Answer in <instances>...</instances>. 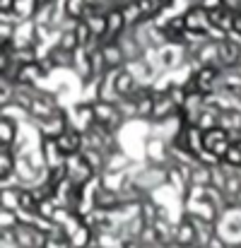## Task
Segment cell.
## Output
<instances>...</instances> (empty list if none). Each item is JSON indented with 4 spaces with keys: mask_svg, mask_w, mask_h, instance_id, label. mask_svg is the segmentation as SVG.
I'll return each instance as SVG.
<instances>
[{
    "mask_svg": "<svg viewBox=\"0 0 241 248\" xmlns=\"http://www.w3.org/2000/svg\"><path fill=\"white\" fill-rule=\"evenodd\" d=\"M232 145H234V142H232V135H229V130H225L222 125L205 130V152L215 155L220 162L225 159V155L229 152Z\"/></svg>",
    "mask_w": 241,
    "mask_h": 248,
    "instance_id": "1",
    "label": "cell"
},
{
    "mask_svg": "<svg viewBox=\"0 0 241 248\" xmlns=\"http://www.w3.org/2000/svg\"><path fill=\"white\" fill-rule=\"evenodd\" d=\"M183 17H186V27H188L191 31H205V34H208V29L212 27L210 12H208L203 5H188V10L183 12Z\"/></svg>",
    "mask_w": 241,
    "mask_h": 248,
    "instance_id": "2",
    "label": "cell"
},
{
    "mask_svg": "<svg viewBox=\"0 0 241 248\" xmlns=\"http://www.w3.org/2000/svg\"><path fill=\"white\" fill-rule=\"evenodd\" d=\"M17 19H34L39 15V2L36 0H15V10Z\"/></svg>",
    "mask_w": 241,
    "mask_h": 248,
    "instance_id": "3",
    "label": "cell"
},
{
    "mask_svg": "<svg viewBox=\"0 0 241 248\" xmlns=\"http://www.w3.org/2000/svg\"><path fill=\"white\" fill-rule=\"evenodd\" d=\"M12 171H15V155H12V147H0V178H2V183L12 176Z\"/></svg>",
    "mask_w": 241,
    "mask_h": 248,
    "instance_id": "4",
    "label": "cell"
},
{
    "mask_svg": "<svg viewBox=\"0 0 241 248\" xmlns=\"http://www.w3.org/2000/svg\"><path fill=\"white\" fill-rule=\"evenodd\" d=\"M15 138H17V130H15L12 118L2 116V121H0V140H2V145H5V147H12Z\"/></svg>",
    "mask_w": 241,
    "mask_h": 248,
    "instance_id": "5",
    "label": "cell"
},
{
    "mask_svg": "<svg viewBox=\"0 0 241 248\" xmlns=\"http://www.w3.org/2000/svg\"><path fill=\"white\" fill-rule=\"evenodd\" d=\"M222 7H227V10H232V12H239L241 0H222Z\"/></svg>",
    "mask_w": 241,
    "mask_h": 248,
    "instance_id": "6",
    "label": "cell"
},
{
    "mask_svg": "<svg viewBox=\"0 0 241 248\" xmlns=\"http://www.w3.org/2000/svg\"><path fill=\"white\" fill-rule=\"evenodd\" d=\"M205 10H217V7H222V0H203L200 2Z\"/></svg>",
    "mask_w": 241,
    "mask_h": 248,
    "instance_id": "7",
    "label": "cell"
},
{
    "mask_svg": "<svg viewBox=\"0 0 241 248\" xmlns=\"http://www.w3.org/2000/svg\"><path fill=\"white\" fill-rule=\"evenodd\" d=\"M203 0H188V5H200Z\"/></svg>",
    "mask_w": 241,
    "mask_h": 248,
    "instance_id": "8",
    "label": "cell"
}]
</instances>
